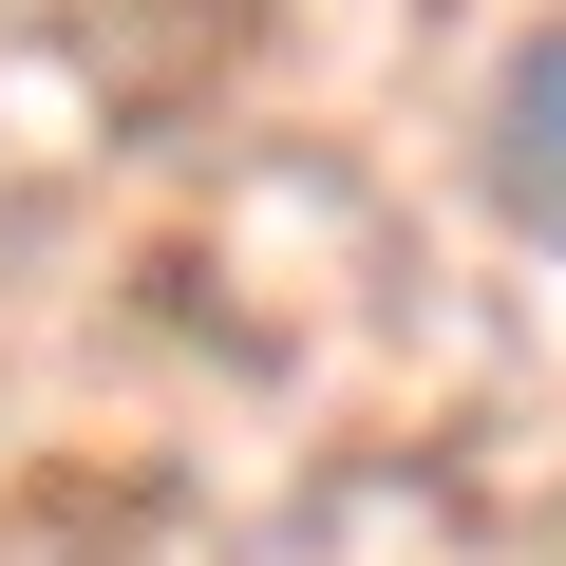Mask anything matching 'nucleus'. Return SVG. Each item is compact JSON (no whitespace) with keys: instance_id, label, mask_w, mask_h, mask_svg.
<instances>
[{"instance_id":"f257e3e1","label":"nucleus","mask_w":566,"mask_h":566,"mask_svg":"<svg viewBox=\"0 0 566 566\" xmlns=\"http://www.w3.org/2000/svg\"><path fill=\"white\" fill-rule=\"evenodd\" d=\"M491 189H510V227L566 245V39L510 57V95H491Z\"/></svg>"}]
</instances>
